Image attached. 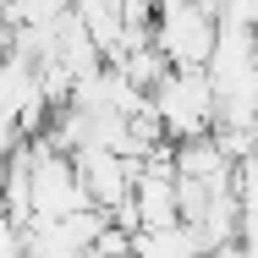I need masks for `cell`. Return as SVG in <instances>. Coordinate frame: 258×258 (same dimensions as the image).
<instances>
[{
    "label": "cell",
    "mask_w": 258,
    "mask_h": 258,
    "mask_svg": "<svg viewBox=\"0 0 258 258\" xmlns=\"http://www.w3.org/2000/svg\"><path fill=\"white\" fill-rule=\"evenodd\" d=\"M149 110L159 115L165 138H192L214 126V88H209L204 72H187V66H170L149 88Z\"/></svg>",
    "instance_id": "cell-2"
},
{
    "label": "cell",
    "mask_w": 258,
    "mask_h": 258,
    "mask_svg": "<svg viewBox=\"0 0 258 258\" xmlns=\"http://www.w3.org/2000/svg\"><path fill=\"white\" fill-rule=\"evenodd\" d=\"M214 11H198L187 0H154L149 11V44L165 55V66H187V72H204L209 50H214Z\"/></svg>",
    "instance_id": "cell-1"
},
{
    "label": "cell",
    "mask_w": 258,
    "mask_h": 258,
    "mask_svg": "<svg viewBox=\"0 0 258 258\" xmlns=\"http://www.w3.org/2000/svg\"><path fill=\"white\" fill-rule=\"evenodd\" d=\"M72 170H77V187L94 209H115L132 192V176H138V159L115 154V149H72Z\"/></svg>",
    "instance_id": "cell-3"
},
{
    "label": "cell",
    "mask_w": 258,
    "mask_h": 258,
    "mask_svg": "<svg viewBox=\"0 0 258 258\" xmlns=\"http://www.w3.org/2000/svg\"><path fill=\"white\" fill-rule=\"evenodd\" d=\"M187 6H198V11H220V0H187Z\"/></svg>",
    "instance_id": "cell-4"
}]
</instances>
